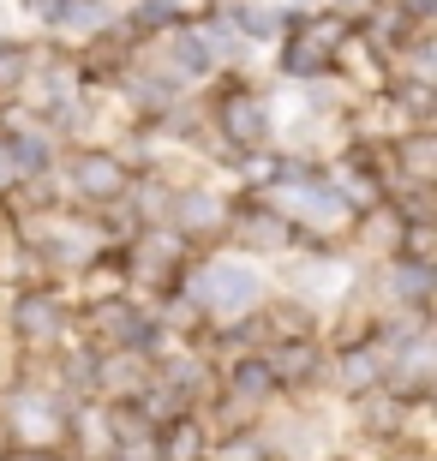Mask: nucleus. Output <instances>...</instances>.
<instances>
[{
    "label": "nucleus",
    "mask_w": 437,
    "mask_h": 461,
    "mask_svg": "<svg viewBox=\"0 0 437 461\" xmlns=\"http://www.w3.org/2000/svg\"><path fill=\"white\" fill-rule=\"evenodd\" d=\"M204 294H210V306L222 312H246L258 300V276L246 264H210L204 270Z\"/></svg>",
    "instance_id": "nucleus-1"
},
{
    "label": "nucleus",
    "mask_w": 437,
    "mask_h": 461,
    "mask_svg": "<svg viewBox=\"0 0 437 461\" xmlns=\"http://www.w3.org/2000/svg\"><path fill=\"white\" fill-rule=\"evenodd\" d=\"M114 186H120L114 162H85V192H114Z\"/></svg>",
    "instance_id": "nucleus-2"
}]
</instances>
